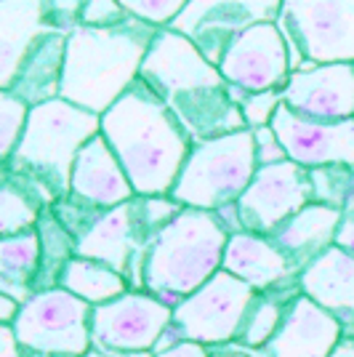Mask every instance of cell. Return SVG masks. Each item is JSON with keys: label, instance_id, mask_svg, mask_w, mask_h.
<instances>
[{"label": "cell", "instance_id": "1", "mask_svg": "<svg viewBox=\"0 0 354 357\" xmlns=\"http://www.w3.org/2000/svg\"><path fill=\"white\" fill-rule=\"evenodd\" d=\"M139 77L162 99L194 142L245 131L243 109L216 64L181 32L160 27Z\"/></svg>", "mask_w": 354, "mask_h": 357}, {"label": "cell", "instance_id": "2", "mask_svg": "<svg viewBox=\"0 0 354 357\" xmlns=\"http://www.w3.org/2000/svg\"><path fill=\"white\" fill-rule=\"evenodd\" d=\"M102 134L139 197L171 195L194 144L141 77L102 115Z\"/></svg>", "mask_w": 354, "mask_h": 357}, {"label": "cell", "instance_id": "3", "mask_svg": "<svg viewBox=\"0 0 354 357\" xmlns=\"http://www.w3.org/2000/svg\"><path fill=\"white\" fill-rule=\"evenodd\" d=\"M160 27L128 16L112 27H77L67 38L59 96L104 115L139 80L149 45Z\"/></svg>", "mask_w": 354, "mask_h": 357}, {"label": "cell", "instance_id": "4", "mask_svg": "<svg viewBox=\"0 0 354 357\" xmlns=\"http://www.w3.org/2000/svg\"><path fill=\"white\" fill-rule=\"evenodd\" d=\"M96 134H102V115L61 96L32 107L24 136L6 160V171L24 178L45 206L59 203L72 192L77 152Z\"/></svg>", "mask_w": 354, "mask_h": 357}, {"label": "cell", "instance_id": "5", "mask_svg": "<svg viewBox=\"0 0 354 357\" xmlns=\"http://www.w3.org/2000/svg\"><path fill=\"white\" fill-rule=\"evenodd\" d=\"M229 232L213 211L184 208L149 240L141 288L176 307L222 269Z\"/></svg>", "mask_w": 354, "mask_h": 357}, {"label": "cell", "instance_id": "6", "mask_svg": "<svg viewBox=\"0 0 354 357\" xmlns=\"http://www.w3.org/2000/svg\"><path fill=\"white\" fill-rule=\"evenodd\" d=\"M259 171L253 131L194 142L171 197L184 208L222 211L237 203Z\"/></svg>", "mask_w": 354, "mask_h": 357}, {"label": "cell", "instance_id": "7", "mask_svg": "<svg viewBox=\"0 0 354 357\" xmlns=\"http://www.w3.org/2000/svg\"><path fill=\"white\" fill-rule=\"evenodd\" d=\"M277 27L293 73L304 61L354 64V0H282Z\"/></svg>", "mask_w": 354, "mask_h": 357}, {"label": "cell", "instance_id": "8", "mask_svg": "<svg viewBox=\"0 0 354 357\" xmlns=\"http://www.w3.org/2000/svg\"><path fill=\"white\" fill-rule=\"evenodd\" d=\"M91 314L93 307L88 301L56 285L24 301L11 328L22 349L35 355L86 357L93 349Z\"/></svg>", "mask_w": 354, "mask_h": 357}, {"label": "cell", "instance_id": "9", "mask_svg": "<svg viewBox=\"0 0 354 357\" xmlns=\"http://www.w3.org/2000/svg\"><path fill=\"white\" fill-rule=\"evenodd\" d=\"M259 291L240 278L219 269L203 288L174 307V323L168 331L176 342L226 344L240 336L248 310Z\"/></svg>", "mask_w": 354, "mask_h": 357}, {"label": "cell", "instance_id": "10", "mask_svg": "<svg viewBox=\"0 0 354 357\" xmlns=\"http://www.w3.org/2000/svg\"><path fill=\"white\" fill-rule=\"evenodd\" d=\"M282 0H190L171 22V30L192 40L210 64H222L237 35L256 24H277Z\"/></svg>", "mask_w": 354, "mask_h": 357}, {"label": "cell", "instance_id": "11", "mask_svg": "<svg viewBox=\"0 0 354 357\" xmlns=\"http://www.w3.org/2000/svg\"><path fill=\"white\" fill-rule=\"evenodd\" d=\"M174 323V307L152 294L128 291L115 301L93 307V349L104 352H155Z\"/></svg>", "mask_w": 354, "mask_h": 357}, {"label": "cell", "instance_id": "12", "mask_svg": "<svg viewBox=\"0 0 354 357\" xmlns=\"http://www.w3.org/2000/svg\"><path fill=\"white\" fill-rule=\"evenodd\" d=\"M314 203L311 171L285 160L256 171L251 187L237 200V213L245 232L269 238L282 222Z\"/></svg>", "mask_w": 354, "mask_h": 357}, {"label": "cell", "instance_id": "13", "mask_svg": "<svg viewBox=\"0 0 354 357\" xmlns=\"http://www.w3.org/2000/svg\"><path fill=\"white\" fill-rule=\"evenodd\" d=\"M229 86L245 93L282 91L291 80V51L277 24H256L229 43L219 64Z\"/></svg>", "mask_w": 354, "mask_h": 357}, {"label": "cell", "instance_id": "14", "mask_svg": "<svg viewBox=\"0 0 354 357\" xmlns=\"http://www.w3.org/2000/svg\"><path fill=\"white\" fill-rule=\"evenodd\" d=\"M282 102L301 118L339 123L354 118V64L304 61L282 89Z\"/></svg>", "mask_w": 354, "mask_h": 357}, {"label": "cell", "instance_id": "15", "mask_svg": "<svg viewBox=\"0 0 354 357\" xmlns=\"http://www.w3.org/2000/svg\"><path fill=\"white\" fill-rule=\"evenodd\" d=\"M272 128L293 163L309 171L323 165L354 168V118L339 123H317L301 118L282 102L272 118Z\"/></svg>", "mask_w": 354, "mask_h": 357}, {"label": "cell", "instance_id": "16", "mask_svg": "<svg viewBox=\"0 0 354 357\" xmlns=\"http://www.w3.org/2000/svg\"><path fill=\"white\" fill-rule=\"evenodd\" d=\"M149 238L139 222L136 197L123 203L118 208L102 211L96 222L77 238L75 256L102 261L107 267L120 272L123 278L136 269L139 278L144 272V256H147Z\"/></svg>", "mask_w": 354, "mask_h": 357}, {"label": "cell", "instance_id": "17", "mask_svg": "<svg viewBox=\"0 0 354 357\" xmlns=\"http://www.w3.org/2000/svg\"><path fill=\"white\" fill-rule=\"evenodd\" d=\"M344 333L346 328L336 314L314 304L309 296L295 294L277 333L261 352L264 357H328Z\"/></svg>", "mask_w": 354, "mask_h": 357}, {"label": "cell", "instance_id": "18", "mask_svg": "<svg viewBox=\"0 0 354 357\" xmlns=\"http://www.w3.org/2000/svg\"><path fill=\"white\" fill-rule=\"evenodd\" d=\"M72 197L99 211L118 208L136 197L123 165L107 144L104 134H96L77 152L72 168Z\"/></svg>", "mask_w": 354, "mask_h": 357}, {"label": "cell", "instance_id": "19", "mask_svg": "<svg viewBox=\"0 0 354 357\" xmlns=\"http://www.w3.org/2000/svg\"><path fill=\"white\" fill-rule=\"evenodd\" d=\"M341 216H344V211L339 208H330L323 203H309L288 222H282L269 235V240L285 253L293 275H301L320 253L336 245Z\"/></svg>", "mask_w": 354, "mask_h": 357}, {"label": "cell", "instance_id": "20", "mask_svg": "<svg viewBox=\"0 0 354 357\" xmlns=\"http://www.w3.org/2000/svg\"><path fill=\"white\" fill-rule=\"evenodd\" d=\"M45 0H0V91H8L35 43L51 35Z\"/></svg>", "mask_w": 354, "mask_h": 357}, {"label": "cell", "instance_id": "21", "mask_svg": "<svg viewBox=\"0 0 354 357\" xmlns=\"http://www.w3.org/2000/svg\"><path fill=\"white\" fill-rule=\"evenodd\" d=\"M298 291L339 320H354V256L330 245L298 275Z\"/></svg>", "mask_w": 354, "mask_h": 357}, {"label": "cell", "instance_id": "22", "mask_svg": "<svg viewBox=\"0 0 354 357\" xmlns=\"http://www.w3.org/2000/svg\"><path fill=\"white\" fill-rule=\"evenodd\" d=\"M222 269L256 288L259 294L282 283L285 278H293V269H291V261L285 259V253L269 238L253 235V232L229 235Z\"/></svg>", "mask_w": 354, "mask_h": 357}, {"label": "cell", "instance_id": "23", "mask_svg": "<svg viewBox=\"0 0 354 357\" xmlns=\"http://www.w3.org/2000/svg\"><path fill=\"white\" fill-rule=\"evenodd\" d=\"M64 59H67V35H59V32L45 35L35 43L30 56L19 67L8 91L30 107L59 99Z\"/></svg>", "mask_w": 354, "mask_h": 357}, {"label": "cell", "instance_id": "24", "mask_svg": "<svg viewBox=\"0 0 354 357\" xmlns=\"http://www.w3.org/2000/svg\"><path fill=\"white\" fill-rule=\"evenodd\" d=\"M40 235L38 229L11 235L0 240V294H8L16 301H30L32 280L40 275Z\"/></svg>", "mask_w": 354, "mask_h": 357}, {"label": "cell", "instance_id": "25", "mask_svg": "<svg viewBox=\"0 0 354 357\" xmlns=\"http://www.w3.org/2000/svg\"><path fill=\"white\" fill-rule=\"evenodd\" d=\"M59 285L64 291L75 294L77 298L88 301L91 307L115 301V298L131 291L128 280L120 272H115V269L102 264V261L83 259V256H72L67 261V267L61 269Z\"/></svg>", "mask_w": 354, "mask_h": 357}, {"label": "cell", "instance_id": "26", "mask_svg": "<svg viewBox=\"0 0 354 357\" xmlns=\"http://www.w3.org/2000/svg\"><path fill=\"white\" fill-rule=\"evenodd\" d=\"M43 197L35 192L24 178L6 171L3 192H0V232H3V238L35 229L40 213H43Z\"/></svg>", "mask_w": 354, "mask_h": 357}, {"label": "cell", "instance_id": "27", "mask_svg": "<svg viewBox=\"0 0 354 357\" xmlns=\"http://www.w3.org/2000/svg\"><path fill=\"white\" fill-rule=\"evenodd\" d=\"M288 304L277 296H266V291H261L248 310V317H245L243 331H240V342L245 347H253V349H264L266 344L272 342V336L277 333Z\"/></svg>", "mask_w": 354, "mask_h": 357}, {"label": "cell", "instance_id": "28", "mask_svg": "<svg viewBox=\"0 0 354 357\" xmlns=\"http://www.w3.org/2000/svg\"><path fill=\"white\" fill-rule=\"evenodd\" d=\"M314 203L344 211L354 197V168L352 165H323L311 168Z\"/></svg>", "mask_w": 354, "mask_h": 357}, {"label": "cell", "instance_id": "29", "mask_svg": "<svg viewBox=\"0 0 354 357\" xmlns=\"http://www.w3.org/2000/svg\"><path fill=\"white\" fill-rule=\"evenodd\" d=\"M30 109L32 107L16 99L11 91H0V158H3V163L19 147L24 128H27V120H30Z\"/></svg>", "mask_w": 354, "mask_h": 357}, {"label": "cell", "instance_id": "30", "mask_svg": "<svg viewBox=\"0 0 354 357\" xmlns=\"http://www.w3.org/2000/svg\"><path fill=\"white\" fill-rule=\"evenodd\" d=\"M232 96L243 109V118L245 126L256 131V128H264L272 126V118L277 112V107L282 105V91H261V93H245L232 86Z\"/></svg>", "mask_w": 354, "mask_h": 357}, {"label": "cell", "instance_id": "31", "mask_svg": "<svg viewBox=\"0 0 354 357\" xmlns=\"http://www.w3.org/2000/svg\"><path fill=\"white\" fill-rule=\"evenodd\" d=\"M120 6L152 27H171V22L190 6V0H120Z\"/></svg>", "mask_w": 354, "mask_h": 357}, {"label": "cell", "instance_id": "32", "mask_svg": "<svg viewBox=\"0 0 354 357\" xmlns=\"http://www.w3.org/2000/svg\"><path fill=\"white\" fill-rule=\"evenodd\" d=\"M128 16L131 14L120 6V0H83L80 24L83 27H112Z\"/></svg>", "mask_w": 354, "mask_h": 357}, {"label": "cell", "instance_id": "33", "mask_svg": "<svg viewBox=\"0 0 354 357\" xmlns=\"http://www.w3.org/2000/svg\"><path fill=\"white\" fill-rule=\"evenodd\" d=\"M80 14H83V0H45L48 24L59 35L70 38L80 27Z\"/></svg>", "mask_w": 354, "mask_h": 357}, {"label": "cell", "instance_id": "34", "mask_svg": "<svg viewBox=\"0 0 354 357\" xmlns=\"http://www.w3.org/2000/svg\"><path fill=\"white\" fill-rule=\"evenodd\" d=\"M253 144H256V163H259V168H264V165H277V163L291 160L272 126L256 128V131H253Z\"/></svg>", "mask_w": 354, "mask_h": 357}, {"label": "cell", "instance_id": "35", "mask_svg": "<svg viewBox=\"0 0 354 357\" xmlns=\"http://www.w3.org/2000/svg\"><path fill=\"white\" fill-rule=\"evenodd\" d=\"M336 245L354 256V197L346 203V208H344L339 232H336Z\"/></svg>", "mask_w": 354, "mask_h": 357}, {"label": "cell", "instance_id": "36", "mask_svg": "<svg viewBox=\"0 0 354 357\" xmlns=\"http://www.w3.org/2000/svg\"><path fill=\"white\" fill-rule=\"evenodd\" d=\"M155 357H210L206 352V344L197 342H178L162 352H155Z\"/></svg>", "mask_w": 354, "mask_h": 357}, {"label": "cell", "instance_id": "37", "mask_svg": "<svg viewBox=\"0 0 354 357\" xmlns=\"http://www.w3.org/2000/svg\"><path fill=\"white\" fill-rule=\"evenodd\" d=\"M0 357H22V344L11 326H0Z\"/></svg>", "mask_w": 354, "mask_h": 357}, {"label": "cell", "instance_id": "38", "mask_svg": "<svg viewBox=\"0 0 354 357\" xmlns=\"http://www.w3.org/2000/svg\"><path fill=\"white\" fill-rule=\"evenodd\" d=\"M22 312V301H16L8 294H0V326H14Z\"/></svg>", "mask_w": 354, "mask_h": 357}, {"label": "cell", "instance_id": "39", "mask_svg": "<svg viewBox=\"0 0 354 357\" xmlns=\"http://www.w3.org/2000/svg\"><path fill=\"white\" fill-rule=\"evenodd\" d=\"M328 357H354V331H346L341 336V342L336 344V349Z\"/></svg>", "mask_w": 354, "mask_h": 357}, {"label": "cell", "instance_id": "40", "mask_svg": "<svg viewBox=\"0 0 354 357\" xmlns=\"http://www.w3.org/2000/svg\"><path fill=\"white\" fill-rule=\"evenodd\" d=\"M86 357H155V352H104V349H91Z\"/></svg>", "mask_w": 354, "mask_h": 357}, {"label": "cell", "instance_id": "41", "mask_svg": "<svg viewBox=\"0 0 354 357\" xmlns=\"http://www.w3.org/2000/svg\"><path fill=\"white\" fill-rule=\"evenodd\" d=\"M210 357H251L248 352H240V349H232V352H216V355Z\"/></svg>", "mask_w": 354, "mask_h": 357}, {"label": "cell", "instance_id": "42", "mask_svg": "<svg viewBox=\"0 0 354 357\" xmlns=\"http://www.w3.org/2000/svg\"><path fill=\"white\" fill-rule=\"evenodd\" d=\"M30 357H59V355H35V352H32Z\"/></svg>", "mask_w": 354, "mask_h": 357}, {"label": "cell", "instance_id": "43", "mask_svg": "<svg viewBox=\"0 0 354 357\" xmlns=\"http://www.w3.org/2000/svg\"><path fill=\"white\" fill-rule=\"evenodd\" d=\"M251 357H264V352H253Z\"/></svg>", "mask_w": 354, "mask_h": 357}, {"label": "cell", "instance_id": "44", "mask_svg": "<svg viewBox=\"0 0 354 357\" xmlns=\"http://www.w3.org/2000/svg\"><path fill=\"white\" fill-rule=\"evenodd\" d=\"M352 323H354V320H352Z\"/></svg>", "mask_w": 354, "mask_h": 357}]
</instances>
